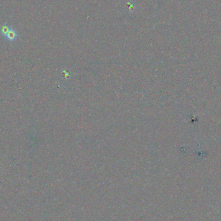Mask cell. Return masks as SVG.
<instances>
[{
	"label": "cell",
	"mask_w": 221,
	"mask_h": 221,
	"mask_svg": "<svg viewBox=\"0 0 221 221\" xmlns=\"http://www.w3.org/2000/svg\"><path fill=\"white\" fill-rule=\"evenodd\" d=\"M4 36L8 41L14 42L16 40V38L18 37V33L14 29H13L12 27H11L10 29L8 30L7 33Z\"/></svg>",
	"instance_id": "1"
}]
</instances>
